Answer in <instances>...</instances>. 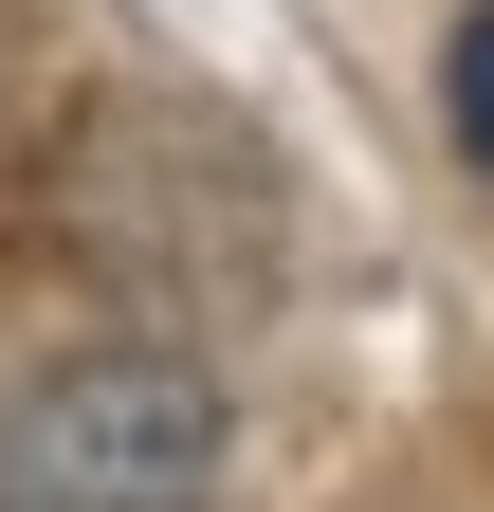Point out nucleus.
I'll use <instances>...</instances> for the list:
<instances>
[{
    "label": "nucleus",
    "instance_id": "nucleus-2",
    "mask_svg": "<svg viewBox=\"0 0 494 512\" xmlns=\"http://www.w3.org/2000/svg\"><path fill=\"white\" fill-rule=\"evenodd\" d=\"M238 403L202 348H55L0 384V512H220Z\"/></svg>",
    "mask_w": 494,
    "mask_h": 512
},
{
    "label": "nucleus",
    "instance_id": "nucleus-3",
    "mask_svg": "<svg viewBox=\"0 0 494 512\" xmlns=\"http://www.w3.org/2000/svg\"><path fill=\"white\" fill-rule=\"evenodd\" d=\"M440 110H458V165L494 183V0L458 19V55H440Z\"/></svg>",
    "mask_w": 494,
    "mask_h": 512
},
{
    "label": "nucleus",
    "instance_id": "nucleus-1",
    "mask_svg": "<svg viewBox=\"0 0 494 512\" xmlns=\"http://www.w3.org/2000/svg\"><path fill=\"white\" fill-rule=\"evenodd\" d=\"M55 238H74V275L110 311H147L129 348H183V330H238V311L275 293L293 256V202L257 165V128L238 110H92L74 165H55Z\"/></svg>",
    "mask_w": 494,
    "mask_h": 512
}]
</instances>
